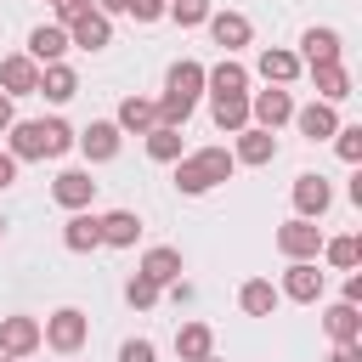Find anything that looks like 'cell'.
Masks as SVG:
<instances>
[{
	"label": "cell",
	"mask_w": 362,
	"mask_h": 362,
	"mask_svg": "<svg viewBox=\"0 0 362 362\" xmlns=\"http://www.w3.org/2000/svg\"><path fill=\"white\" fill-rule=\"evenodd\" d=\"M198 96H204V62H198V57L170 62V74H164V102H158V124L187 130V119H192Z\"/></svg>",
	"instance_id": "obj_1"
},
{
	"label": "cell",
	"mask_w": 362,
	"mask_h": 362,
	"mask_svg": "<svg viewBox=\"0 0 362 362\" xmlns=\"http://www.w3.org/2000/svg\"><path fill=\"white\" fill-rule=\"evenodd\" d=\"M255 68H260V79H266V85H283V90L300 79V57H294V51H283V45H266V51L255 57Z\"/></svg>",
	"instance_id": "obj_20"
},
{
	"label": "cell",
	"mask_w": 362,
	"mask_h": 362,
	"mask_svg": "<svg viewBox=\"0 0 362 362\" xmlns=\"http://www.w3.org/2000/svg\"><path fill=\"white\" fill-rule=\"evenodd\" d=\"M51 6H57V0H51Z\"/></svg>",
	"instance_id": "obj_48"
},
{
	"label": "cell",
	"mask_w": 362,
	"mask_h": 362,
	"mask_svg": "<svg viewBox=\"0 0 362 362\" xmlns=\"http://www.w3.org/2000/svg\"><path fill=\"white\" fill-rule=\"evenodd\" d=\"M11 181H17V158H11V153H0V187H11Z\"/></svg>",
	"instance_id": "obj_41"
},
{
	"label": "cell",
	"mask_w": 362,
	"mask_h": 362,
	"mask_svg": "<svg viewBox=\"0 0 362 362\" xmlns=\"http://www.w3.org/2000/svg\"><path fill=\"white\" fill-rule=\"evenodd\" d=\"M113 124H119V136H147V130L158 124V102H147V96H124L119 113H113Z\"/></svg>",
	"instance_id": "obj_22"
},
{
	"label": "cell",
	"mask_w": 362,
	"mask_h": 362,
	"mask_svg": "<svg viewBox=\"0 0 362 362\" xmlns=\"http://www.w3.org/2000/svg\"><path fill=\"white\" fill-rule=\"evenodd\" d=\"M288 119H294V96H288L283 85L255 90V96H249V124H255V130H272V136H277Z\"/></svg>",
	"instance_id": "obj_5"
},
{
	"label": "cell",
	"mask_w": 362,
	"mask_h": 362,
	"mask_svg": "<svg viewBox=\"0 0 362 362\" xmlns=\"http://www.w3.org/2000/svg\"><path fill=\"white\" fill-rule=\"evenodd\" d=\"M345 305H362V272L345 277Z\"/></svg>",
	"instance_id": "obj_39"
},
{
	"label": "cell",
	"mask_w": 362,
	"mask_h": 362,
	"mask_svg": "<svg viewBox=\"0 0 362 362\" xmlns=\"http://www.w3.org/2000/svg\"><path fill=\"white\" fill-rule=\"evenodd\" d=\"M164 6H170V0H130V17H136V23H158Z\"/></svg>",
	"instance_id": "obj_38"
},
{
	"label": "cell",
	"mask_w": 362,
	"mask_h": 362,
	"mask_svg": "<svg viewBox=\"0 0 362 362\" xmlns=\"http://www.w3.org/2000/svg\"><path fill=\"white\" fill-rule=\"evenodd\" d=\"M74 147V130L62 124V119H17L11 124V158L17 164H28V158H62Z\"/></svg>",
	"instance_id": "obj_2"
},
{
	"label": "cell",
	"mask_w": 362,
	"mask_h": 362,
	"mask_svg": "<svg viewBox=\"0 0 362 362\" xmlns=\"http://www.w3.org/2000/svg\"><path fill=\"white\" fill-rule=\"evenodd\" d=\"M204 85L209 96H249V68L238 57H221L215 68H204Z\"/></svg>",
	"instance_id": "obj_17"
},
{
	"label": "cell",
	"mask_w": 362,
	"mask_h": 362,
	"mask_svg": "<svg viewBox=\"0 0 362 362\" xmlns=\"http://www.w3.org/2000/svg\"><path fill=\"white\" fill-rule=\"evenodd\" d=\"M283 300H300V305H311V300H322V272H317V260H288V272H283V288H277Z\"/></svg>",
	"instance_id": "obj_12"
},
{
	"label": "cell",
	"mask_w": 362,
	"mask_h": 362,
	"mask_svg": "<svg viewBox=\"0 0 362 362\" xmlns=\"http://www.w3.org/2000/svg\"><path fill=\"white\" fill-rule=\"evenodd\" d=\"M305 141H334V130H339V113L328 107V102H305V107H294V119H288Z\"/></svg>",
	"instance_id": "obj_13"
},
{
	"label": "cell",
	"mask_w": 362,
	"mask_h": 362,
	"mask_svg": "<svg viewBox=\"0 0 362 362\" xmlns=\"http://www.w3.org/2000/svg\"><path fill=\"white\" fill-rule=\"evenodd\" d=\"M119 141H124V136H119L113 119H90V124L74 136V147L85 153V164H107V158H119Z\"/></svg>",
	"instance_id": "obj_6"
},
{
	"label": "cell",
	"mask_w": 362,
	"mask_h": 362,
	"mask_svg": "<svg viewBox=\"0 0 362 362\" xmlns=\"http://www.w3.org/2000/svg\"><path fill=\"white\" fill-rule=\"evenodd\" d=\"M175 356H181V362H204V356H215V334H209V322H181V328H175Z\"/></svg>",
	"instance_id": "obj_28"
},
{
	"label": "cell",
	"mask_w": 362,
	"mask_h": 362,
	"mask_svg": "<svg viewBox=\"0 0 362 362\" xmlns=\"http://www.w3.org/2000/svg\"><path fill=\"white\" fill-rule=\"evenodd\" d=\"M181 153H187L181 130H170V124H153V130H147V158H158V164H175Z\"/></svg>",
	"instance_id": "obj_31"
},
{
	"label": "cell",
	"mask_w": 362,
	"mask_h": 362,
	"mask_svg": "<svg viewBox=\"0 0 362 362\" xmlns=\"http://www.w3.org/2000/svg\"><path fill=\"white\" fill-rule=\"evenodd\" d=\"M232 153L226 147H198V153H181L175 158V192H187V198H204L209 187H221V181H232Z\"/></svg>",
	"instance_id": "obj_3"
},
{
	"label": "cell",
	"mask_w": 362,
	"mask_h": 362,
	"mask_svg": "<svg viewBox=\"0 0 362 362\" xmlns=\"http://www.w3.org/2000/svg\"><path fill=\"white\" fill-rule=\"evenodd\" d=\"M328 209H334V187H328L317 170L294 175V215H300V221H322Z\"/></svg>",
	"instance_id": "obj_7"
},
{
	"label": "cell",
	"mask_w": 362,
	"mask_h": 362,
	"mask_svg": "<svg viewBox=\"0 0 362 362\" xmlns=\"http://www.w3.org/2000/svg\"><path fill=\"white\" fill-rule=\"evenodd\" d=\"M119 362H158V351H153V339H124Z\"/></svg>",
	"instance_id": "obj_36"
},
{
	"label": "cell",
	"mask_w": 362,
	"mask_h": 362,
	"mask_svg": "<svg viewBox=\"0 0 362 362\" xmlns=\"http://www.w3.org/2000/svg\"><path fill=\"white\" fill-rule=\"evenodd\" d=\"M62 249H68V255H90V249H102V221H96L90 209H74L68 226H62Z\"/></svg>",
	"instance_id": "obj_18"
},
{
	"label": "cell",
	"mask_w": 362,
	"mask_h": 362,
	"mask_svg": "<svg viewBox=\"0 0 362 362\" xmlns=\"http://www.w3.org/2000/svg\"><path fill=\"white\" fill-rule=\"evenodd\" d=\"M311 74V85H317V102H345L351 96V74H345V62H322V68H305Z\"/></svg>",
	"instance_id": "obj_27"
},
{
	"label": "cell",
	"mask_w": 362,
	"mask_h": 362,
	"mask_svg": "<svg viewBox=\"0 0 362 362\" xmlns=\"http://www.w3.org/2000/svg\"><path fill=\"white\" fill-rule=\"evenodd\" d=\"M158 294H164V288H158V283H147L141 272H136V277L124 283V300H130L136 311H153V305H158Z\"/></svg>",
	"instance_id": "obj_34"
},
{
	"label": "cell",
	"mask_w": 362,
	"mask_h": 362,
	"mask_svg": "<svg viewBox=\"0 0 362 362\" xmlns=\"http://www.w3.org/2000/svg\"><path fill=\"white\" fill-rule=\"evenodd\" d=\"M68 45H79V51H102V45H113V17L85 11L79 23H68Z\"/></svg>",
	"instance_id": "obj_19"
},
{
	"label": "cell",
	"mask_w": 362,
	"mask_h": 362,
	"mask_svg": "<svg viewBox=\"0 0 362 362\" xmlns=\"http://www.w3.org/2000/svg\"><path fill=\"white\" fill-rule=\"evenodd\" d=\"M334 362H362V345H334Z\"/></svg>",
	"instance_id": "obj_43"
},
{
	"label": "cell",
	"mask_w": 362,
	"mask_h": 362,
	"mask_svg": "<svg viewBox=\"0 0 362 362\" xmlns=\"http://www.w3.org/2000/svg\"><path fill=\"white\" fill-rule=\"evenodd\" d=\"M11 124H17V107H11V96H6V90H0V136H6V130H11Z\"/></svg>",
	"instance_id": "obj_40"
},
{
	"label": "cell",
	"mask_w": 362,
	"mask_h": 362,
	"mask_svg": "<svg viewBox=\"0 0 362 362\" xmlns=\"http://www.w3.org/2000/svg\"><path fill=\"white\" fill-rule=\"evenodd\" d=\"M40 351V317H0V356H34Z\"/></svg>",
	"instance_id": "obj_9"
},
{
	"label": "cell",
	"mask_w": 362,
	"mask_h": 362,
	"mask_svg": "<svg viewBox=\"0 0 362 362\" xmlns=\"http://www.w3.org/2000/svg\"><path fill=\"white\" fill-rule=\"evenodd\" d=\"M334 147H339L345 164H362V124H339L334 130Z\"/></svg>",
	"instance_id": "obj_35"
},
{
	"label": "cell",
	"mask_w": 362,
	"mask_h": 362,
	"mask_svg": "<svg viewBox=\"0 0 362 362\" xmlns=\"http://www.w3.org/2000/svg\"><path fill=\"white\" fill-rule=\"evenodd\" d=\"M322 260H328V266H339V272H356L362 243H356V238H322Z\"/></svg>",
	"instance_id": "obj_32"
},
{
	"label": "cell",
	"mask_w": 362,
	"mask_h": 362,
	"mask_svg": "<svg viewBox=\"0 0 362 362\" xmlns=\"http://www.w3.org/2000/svg\"><path fill=\"white\" fill-rule=\"evenodd\" d=\"M209 119H215V130H226V136L249 130V96H215V102H209Z\"/></svg>",
	"instance_id": "obj_29"
},
{
	"label": "cell",
	"mask_w": 362,
	"mask_h": 362,
	"mask_svg": "<svg viewBox=\"0 0 362 362\" xmlns=\"http://www.w3.org/2000/svg\"><path fill=\"white\" fill-rule=\"evenodd\" d=\"M170 300H175V305H187V300H192V283H181V277H175V283H170Z\"/></svg>",
	"instance_id": "obj_42"
},
{
	"label": "cell",
	"mask_w": 362,
	"mask_h": 362,
	"mask_svg": "<svg viewBox=\"0 0 362 362\" xmlns=\"http://www.w3.org/2000/svg\"><path fill=\"white\" fill-rule=\"evenodd\" d=\"M0 362H17V356H0Z\"/></svg>",
	"instance_id": "obj_46"
},
{
	"label": "cell",
	"mask_w": 362,
	"mask_h": 362,
	"mask_svg": "<svg viewBox=\"0 0 362 362\" xmlns=\"http://www.w3.org/2000/svg\"><path fill=\"white\" fill-rule=\"evenodd\" d=\"M102 221V243L107 249H130L136 238H141V215L136 209H107V215H96Z\"/></svg>",
	"instance_id": "obj_25"
},
{
	"label": "cell",
	"mask_w": 362,
	"mask_h": 362,
	"mask_svg": "<svg viewBox=\"0 0 362 362\" xmlns=\"http://www.w3.org/2000/svg\"><path fill=\"white\" fill-rule=\"evenodd\" d=\"M204 28H209V40H215L226 57H232V51H243V45L255 40V28H249V17H243V11H209V23H204Z\"/></svg>",
	"instance_id": "obj_10"
},
{
	"label": "cell",
	"mask_w": 362,
	"mask_h": 362,
	"mask_svg": "<svg viewBox=\"0 0 362 362\" xmlns=\"http://www.w3.org/2000/svg\"><path fill=\"white\" fill-rule=\"evenodd\" d=\"M204 362H221V356H204Z\"/></svg>",
	"instance_id": "obj_47"
},
{
	"label": "cell",
	"mask_w": 362,
	"mask_h": 362,
	"mask_svg": "<svg viewBox=\"0 0 362 362\" xmlns=\"http://www.w3.org/2000/svg\"><path fill=\"white\" fill-rule=\"evenodd\" d=\"M0 90H6V96H34V90H40V62H28L23 51L6 57V62H0Z\"/></svg>",
	"instance_id": "obj_21"
},
{
	"label": "cell",
	"mask_w": 362,
	"mask_h": 362,
	"mask_svg": "<svg viewBox=\"0 0 362 362\" xmlns=\"http://www.w3.org/2000/svg\"><path fill=\"white\" fill-rule=\"evenodd\" d=\"M277 249H283L288 260H317V255H322V226L294 215V221H283V226H277Z\"/></svg>",
	"instance_id": "obj_8"
},
{
	"label": "cell",
	"mask_w": 362,
	"mask_h": 362,
	"mask_svg": "<svg viewBox=\"0 0 362 362\" xmlns=\"http://www.w3.org/2000/svg\"><path fill=\"white\" fill-rule=\"evenodd\" d=\"M85 11H96V0H57V23L68 28V23H79Z\"/></svg>",
	"instance_id": "obj_37"
},
{
	"label": "cell",
	"mask_w": 362,
	"mask_h": 362,
	"mask_svg": "<svg viewBox=\"0 0 362 362\" xmlns=\"http://www.w3.org/2000/svg\"><path fill=\"white\" fill-rule=\"evenodd\" d=\"M85 339H90V317H85L79 305H62V311H51V317L40 322V345H51L57 356H74Z\"/></svg>",
	"instance_id": "obj_4"
},
{
	"label": "cell",
	"mask_w": 362,
	"mask_h": 362,
	"mask_svg": "<svg viewBox=\"0 0 362 362\" xmlns=\"http://www.w3.org/2000/svg\"><path fill=\"white\" fill-rule=\"evenodd\" d=\"M0 238H6V215H0Z\"/></svg>",
	"instance_id": "obj_45"
},
{
	"label": "cell",
	"mask_w": 362,
	"mask_h": 362,
	"mask_svg": "<svg viewBox=\"0 0 362 362\" xmlns=\"http://www.w3.org/2000/svg\"><path fill=\"white\" fill-rule=\"evenodd\" d=\"M339 28H305L300 34V68H322V62H339Z\"/></svg>",
	"instance_id": "obj_16"
},
{
	"label": "cell",
	"mask_w": 362,
	"mask_h": 362,
	"mask_svg": "<svg viewBox=\"0 0 362 362\" xmlns=\"http://www.w3.org/2000/svg\"><path fill=\"white\" fill-rule=\"evenodd\" d=\"M277 300H283V294H277V283H266V277H249V283L238 288V305H243L249 317H272Z\"/></svg>",
	"instance_id": "obj_30"
},
{
	"label": "cell",
	"mask_w": 362,
	"mask_h": 362,
	"mask_svg": "<svg viewBox=\"0 0 362 362\" xmlns=\"http://www.w3.org/2000/svg\"><path fill=\"white\" fill-rule=\"evenodd\" d=\"M147 283H158V288H170L175 277H181V249H170V243H158V249H147L141 255V266H136Z\"/></svg>",
	"instance_id": "obj_26"
},
{
	"label": "cell",
	"mask_w": 362,
	"mask_h": 362,
	"mask_svg": "<svg viewBox=\"0 0 362 362\" xmlns=\"http://www.w3.org/2000/svg\"><path fill=\"white\" fill-rule=\"evenodd\" d=\"M322 328H328L334 345H362V311L345 305V300H334V305L322 311Z\"/></svg>",
	"instance_id": "obj_23"
},
{
	"label": "cell",
	"mask_w": 362,
	"mask_h": 362,
	"mask_svg": "<svg viewBox=\"0 0 362 362\" xmlns=\"http://www.w3.org/2000/svg\"><path fill=\"white\" fill-rule=\"evenodd\" d=\"M209 11H215L209 0H170V6H164V17H170V23H181V28H204V23H209Z\"/></svg>",
	"instance_id": "obj_33"
},
{
	"label": "cell",
	"mask_w": 362,
	"mask_h": 362,
	"mask_svg": "<svg viewBox=\"0 0 362 362\" xmlns=\"http://www.w3.org/2000/svg\"><path fill=\"white\" fill-rule=\"evenodd\" d=\"M34 96H45V102L62 107V102L79 96V74H74L68 62H51V68H40V90H34Z\"/></svg>",
	"instance_id": "obj_24"
},
{
	"label": "cell",
	"mask_w": 362,
	"mask_h": 362,
	"mask_svg": "<svg viewBox=\"0 0 362 362\" xmlns=\"http://www.w3.org/2000/svg\"><path fill=\"white\" fill-rule=\"evenodd\" d=\"M96 11L102 17H119V11H130V0H96Z\"/></svg>",
	"instance_id": "obj_44"
},
{
	"label": "cell",
	"mask_w": 362,
	"mask_h": 362,
	"mask_svg": "<svg viewBox=\"0 0 362 362\" xmlns=\"http://www.w3.org/2000/svg\"><path fill=\"white\" fill-rule=\"evenodd\" d=\"M51 198L74 215V209H90V198H96V181H90V170H57V181H51Z\"/></svg>",
	"instance_id": "obj_11"
},
{
	"label": "cell",
	"mask_w": 362,
	"mask_h": 362,
	"mask_svg": "<svg viewBox=\"0 0 362 362\" xmlns=\"http://www.w3.org/2000/svg\"><path fill=\"white\" fill-rule=\"evenodd\" d=\"M226 153H232V164H255V170H260V164H272V158H277V136L249 124V130H238V141H232Z\"/></svg>",
	"instance_id": "obj_14"
},
{
	"label": "cell",
	"mask_w": 362,
	"mask_h": 362,
	"mask_svg": "<svg viewBox=\"0 0 362 362\" xmlns=\"http://www.w3.org/2000/svg\"><path fill=\"white\" fill-rule=\"evenodd\" d=\"M62 51H68V28L62 23H40L34 34H28V62H40V68H51V62H62Z\"/></svg>",
	"instance_id": "obj_15"
}]
</instances>
